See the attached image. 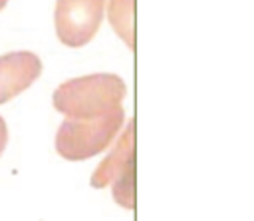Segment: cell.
Returning <instances> with one entry per match:
<instances>
[{"label": "cell", "mask_w": 254, "mask_h": 221, "mask_svg": "<svg viewBox=\"0 0 254 221\" xmlns=\"http://www.w3.org/2000/svg\"><path fill=\"white\" fill-rule=\"evenodd\" d=\"M127 86L117 74H91L64 82L52 96L54 108L73 119H89L121 106Z\"/></svg>", "instance_id": "1"}, {"label": "cell", "mask_w": 254, "mask_h": 221, "mask_svg": "<svg viewBox=\"0 0 254 221\" xmlns=\"http://www.w3.org/2000/svg\"><path fill=\"white\" fill-rule=\"evenodd\" d=\"M123 121L125 110L121 106L89 119L67 117L56 133V151L67 161L89 159L109 147Z\"/></svg>", "instance_id": "2"}, {"label": "cell", "mask_w": 254, "mask_h": 221, "mask_svg": "<svg viewBox=\"0 0 254 221\" xmlns=\"http://www.w3.org/2000/svg\"><path fill=\"white\" fill-rule=\"evenodd\" d=\"M105 0H58L56 34L67 48H81L93 40L103 20Z\"/></svg>", "instance_id": "3"}, {"label": "cell", "mask_w": 254, "mask_h": 221, "mask_svg": "<svg viewBox=\"0 0 254 221\" xmlns=\"http://www.w3.org/2000/svg\"><path fill=\"white\" fill-rule=\"evenodd\" d=\"M42 74V60L32 52H10L0 56V104L28 90Z\"/></svg>", "instance_id": "4"}, {"label": "cell", "mask_w": 254, "mask_h": 221, "mask_svg": "<svg viewBox=\"0 0 254 221\" xmlns=\"http://www.w3.org/2000/svg\"><path fill=\"white\" fill-rule=\"evenodd\" d=\"M135 157V121L131 119L127 123V127L123 129L117 145L113 147V151L99 163V167L93 171L91 175V187L103 189L107 185H111V181L121 173V169Z\"/></svg>", "instance_id": "5"}, {"label": "cell", "mask_w": 254, "mask_h": 221, "mask_svg": "<svg viewBox=\"0 0 254 221\" xmlns=\"http://www.w3.org/2000/svg\"><path fill=\"white\" fill-rule=\"evenodd\" d=\"M107 18L127 48L135 50V0H109Z\"/></svg>", "instance_id": "6"}, {"label": "cell", "mask_w": 254, "mask_h": 221, "mask_svg": "<svg viewBox=\"0 0 254 221\" xmlns=\"http://www.w3.org/2000/svg\"><path fill=\"white\" fill-rule=\"evenodd\" d=\"M111 193L113 199L125 207V209H133L135 207V161L131 159L121 173L111 181Z\"/></svg>", "instance_id": "7"}, {"label": "cell", "mask_w": 254, "mask_h": 221, "mask_svg": "<svg viewBox=\"0 0 254 221\" xmlns=\"http://www.w3.org/2000/svg\"><path fill=\"white\" fill-rule=\"evenodd\" d=\"M6 143H8V127H6L4 117L0 115V155H2V151L6 147Z\"/></svg>", "instance_id": "8"}, {"label": "cell", "mask_w": 254, "mask_h": 221, "mask_svg": "<svg viewBox=\"0 0 254 221\" xmlns=\"http://www.w3.org/2000/svg\"><path fill=\"white\" fill-rule=\"evenodd\" d=\"M6 4H8V0H0V10H2V8L6 6Z\"/></svg>", "instance_id": "9"}]
</instances>
